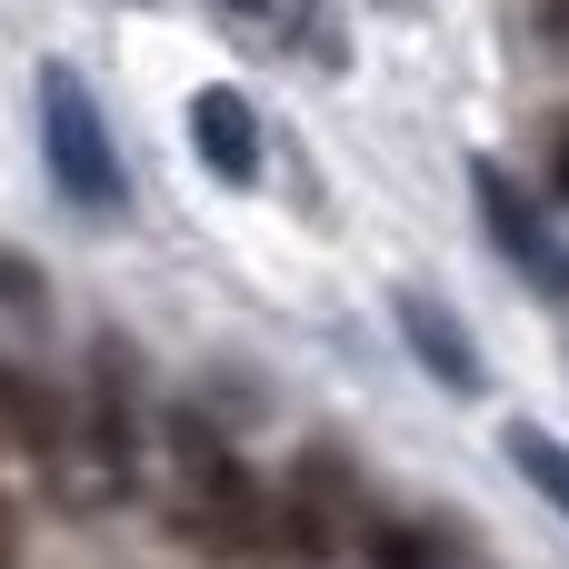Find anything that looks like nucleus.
<instances>
[{
    "label": "nucleus",
    "mask_w": 569,
    "mask_h": 569,
    "mask_svg": "<svg viewBox=\"0 0 569 569\" xmlns=\"http://www.w3.org/2000/svg\"><path fill=\"white\" fill-rule=\"evenodd\" d=\"M160 460H170L180 530H190L200 550H230V560L280 550V500L260 490V470L240 460V440H230V430H220L200 400H180V410L160 420Z\"/></svg>",
    "instance_id": "1"
},
{
    "label": "nucleus",
    "mask_w": 569,
    "mask_h": 569,
    "mask_svg": "<svg viewBox=\"0 0 569 569\" xmlns=\"http://www.w3.org/2000/svg\"><path fill=\"white\" fill-rule=\"evenodd\" d=\"M40 160H50V190H60L70 210L120 220V200H130V180H120V140H110L90 80L60 70V60L40 70Z\"/></svg>",
    "instance_id": "2"
},
{
    "label": "nucleus",
    "mask_w": 569,
    "mask_h": 569,
    "mask_svg": "<svg viewBox=\"0 0 569 569\" xmlns=\"http://www.w3.org/2000/svg\"><path fill=\"white\" fill-rule=\"evenodd\" d=\"M470 190H480V230L500 240V260H510L530 290L569 300V250H560V230H550V210H540L500 160H470Z\"/></svg>",
    "instance_id": "3"
},
{
    "label": "nucleus",
    "mask_w": 569,
    "mask_h": 569,
    "mask_svg": "<svg viewBox=\"0 0 569 569\" xmlns=\"http://www.w3.org/2000/svg\"><path fill=\"white\" fill-rule=\"evenodd\" d=\"M80 450L100 460V490H130L140 480V370H130V340L120 330L90 340V420H80Z\"/></svg>",
    "instance_id": "4"
},
{
    "label": "nucleus",
    "mask_w": 569,
    "mask_h": 569,
    "mask_svg": "<svg viewBox=\"0 0 569 569\" xmlns=\"http://www.w3.org/2000/svg\"><path fill=\"white\" fill-rule=\"evenodd\" d=\"M340 530H360V500H350V470L330 460V450H310L300 470H290V490H280V550L300 569H320L340 550Z\"/></svg>",
    "instance_id": "5"
},
{
    "label": "nucleus",
    "mask_w": 569,
    "mask_h": 569,
    "mask_svg": "<svg viewBox=\"0 0 569 569\" xmlns=\"http://www.w3.org/2000/svg\"><path fill=\"white\" fill-rule=\"evenodd\" d=\"M390 310H400V340H410V360H420V370H430L450 400H470V390L490 380V370H480V340L460 330V310H450L440 290H420V280H410Z\"/></svg>",
    "instance_id": "6"
},
{
    "label": "nucleus",
    "mask_w": 569,
    "mask_h": 569,
    "mask_svg": "<svg viewBox=\"0 0 569 569\" xmlns=\"http://www.w3.org/2000/svg\"><path fill=\"white\" fill-rule=\"evenodd\" d=\"M190 150H200L210 180L250 190V180H260V110H250V90H230V80L190 90Z\"/></svg>",
    "instance_id": "7"
},
{
    "label": "nucleus",
    "mask_w": 569,
    "mask_h": 569,
    "mask_svg": "<svg viewBox=\"0 0 569 569\" xmlns=\"http://www.w3.org/2000/svg\"><path fill=\"white\" fill-rule=\"evenodd\" d=\"M0 440H10V450H30L50 480L70 470V410H60V390H50L20 350H0Z\"/></svg>",
    "instance_id": "8"
},
{
    "label": "nucleus",
    "mask_w": 569,
    "mask_h": 569,
    "mask_svg": "<svg viewBox=\"0 0 569 569\" xmlns=\"http://www.w3.org/2000/svg\"><path fill=\"white\" fill-rule=\"evenodd\" d=\"M360 569H450V550L400 510H360Z\"/></svg>",
    "instance_id": "9"
},
{
    "label": "nucleus",
    "mask_w": 569,
    "mask_h": 569,
    "mask_svg": "<svg viewBox=\"0 0 569 569\" xmlns=\"http://www.w3.org/2000/svg\"><path fill=\"white\" fill-rule=\"evenodd\" d=\"M500 450H510V470H520V480H530V490L569 520V440H550L540 420H510V430H500Z\"/></svg>",
    "instance_id": "10"
},
{
    "label": "nucleus",
    "mask_w": 569,
    "mask_h": 569,
    "mask_svg": "<svg viewBox=\"0 0 569 569\" xmlns=\"http://www.w3.org/2000/svg\"><path fill=\"white\" fill-rule=\"evenodd\" d=\"M0 310H10V320H40V270H30L20 250H0Z\"/></svg>",
    "instance_id": "11"
},
{
    "label": "nucleus",
    "mask_w": 569,
    "mask_h": 569,
    "mask_svg": "<svg viewBox=\"0 0 569 569\" xmlns=\"http://www.w3.org/2000/svg\"><path fill=\"white\" fill-rule=\"evenodd\" d=\"M540 40H550V50H569V0H540Z\"/></svg>",
    "instance_id": "12"
},
{
    "label": "nucleus",
    "mask_w": 569,
    "mask_h": 569,
    "mask_svg": "<svg viewBox=\"0 0 569 569\" xmlns=\"http://www.w3.org/2000/svg\"><path fill=\"white\" fill-rule=\"evenodd\" d=\"M20 560V520H10V490H0V569Z\"/></svg>",
    "instance_id": "13"
},
{
    "label": "nucleus",
    "mask_w": 569,
    "mask_h": 569,
    "mask_svg": "<svg viewBox=\"0 0 569 569\" xmlns=\"http://www.w3.org/2000/svg\"><path fill=\"white\" fill-rule=\"evenodd\" d=\"M220 10H240V20H270V10H280V0H220Z\"/></svg>",
    "instance_id": "14"
},
{
    "label": "nucleus",
    "mask_w": 569,
    "mask_h": 569,
    "mask_svg": "<svg viewBox=\"0 0 569 569\" xmlns=\"http://www.w3.org/2000/svg\"><path fill=\"white\" fill-rule=\"evenodd\" d=\"M560 190H569V130H560Z\"/></svg>",
    "instance_id": "15"
}]
</instances>
